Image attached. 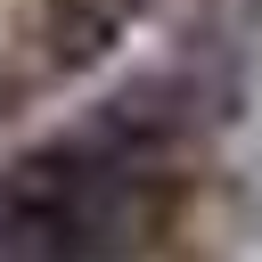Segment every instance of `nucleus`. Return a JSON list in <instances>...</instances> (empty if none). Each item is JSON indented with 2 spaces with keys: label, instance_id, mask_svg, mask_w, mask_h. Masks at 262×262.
<instances>
[{
  "label": "nucleus",
  "instance_id": "nucleus-1",
  "mask_svg": "<svg viewBox=\"0 0 262 262\" xmlns=\"http://www.w3.org/2000/svg\"><path fill=\"white\" fill-rule=\"evenodd\" d=\"M131 8L139 0H25L16 8V49H25L33 82H74L98 57H115Z\"/></svg>",
  "mask_w": 262,
  "mask_h": 262
},
{
  "label": "nucleus",
  "instance_id": "nucleus-2",
  "mask_svg": "<svg viewBox=\"0 0 262 262\" xmlns=\"http://www.w3.org/2000/svg\"><path fill=\"white\" fill-rule=\"evenodd\" d=\"M0 262H41V246H33V237H25L8 213H0Z\"/></svg>",
  "mask_w": 262,
  "mask_h": 262
}]
</instances>
